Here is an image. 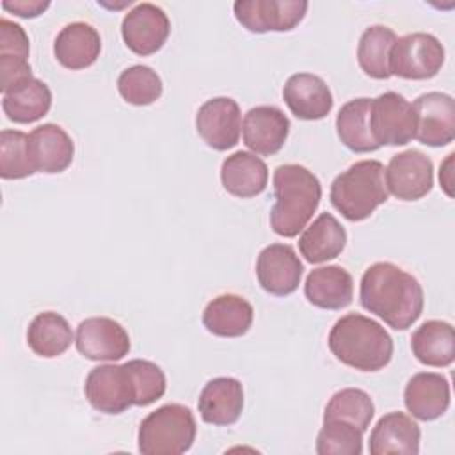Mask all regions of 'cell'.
Segmentation results:
<instances>
[{"mask_svg": "<svg viewBox=\"0 0 455 455\" xmlns=\"http://www.w3.org/2000/svg\"><path fill=\"white\" fill-rule=\"evenodd\" d=\"M28 137L36 172L59 174L71 165L75 144L62 126L44 123L34 128Z\"/></svg>", "mask_w": 455, "mask_h": 455, "instance_id": "20", "label": "cell"}, {"mask_svg": "<svg viewBox=\"0 0 455 455\" xmlns=\"http://www.w3.org/2000/svg\"><path fill=\"white\" fill-rule=\"evenodd\" d=\"M347 231L332 213H320L299 238V251L309 263H323L341 254Z\"/></svg>", "mask_w": 455, "mask_h": 455, "instance_id": "27", "label": "cell"}, {"mask_svg": "<svg viewBox=\"0 0 455 455\" xmlns=\"http://www.w3.org/2000/svg\"><path fill=\"white\" fill-rule=\"evenodd\" d=\"M318 455H361L363 430L343 419H323L316 435Z\"/></svg>", "mask_w": 455, "mask_h": 455, "instance_id": "35", "label": "cell"}, {"mask_svg": "<svg viewBox=\"0 0 455 455\" xmlns=\"http://www.w3.org/2000/svg\"><path fill=\"white\" fill-rule=\"evenodd\" d=\"M36 172L30 137L20 130L0 132V176L4 180H21Z\"/></svg>", "mask_w": 455, "mask_h": 455, "instance_id": "32", "label": "cell"}, {"mask_svg": "<svg viewBox=\"0 0 455 455\" xmlns=\"http://www.w3.org/2000/svg\"><path fill=\"white\" fill-rule=\"evenodd\" d=\"M290 133L288 116L274 105L252 107L242 123L243 144L254 155H275L286 142Z\"/></svg>", "mask_w": 455, "mask_h": 455, "instance_id": "16", "label": "cell"}, {"mask_svg": "<svg viewBox=\"0 0 455 455\" xmlns=\"http://www.w3.org/2000/svg\"><path fill=\"white\" fill-rule=\"evenodd\" d=\"M197 409L204 423L217 427L236 423L243 409L242 382L235 377H215L208 380L199 395Z\"/></svg>", "mask_w": 455, "mask_h": 455, "instance_id": "18", "label": "cell"}, {"mask_svg": "<svg viewBox=\"0 0 455 455\" xmlns=\"http://www.w3.org/2000/svg\"><path fill=\"white\" fill-rule=\"evenodd\" d=\"M73 341V331L68 320L55 311L39 313L27 329V343L39 357L62 355Z\"/></svg>", "mask_w": 455, "mask_h": 455, "instance_id": "30", "label": "cell"}, {"mask_svg": "<svg viewBox=\"0 0 455 455\" xmlns=\"http://www.w3.org/2000/svg\"><path fill=\"white\" fill-rule=\"evenodd\" d=\"M407 411L421 421L441 418L450 407V382L444 375L419 371L412 375L403 391Z\"/></svg>", "mask_w": 455, "mask_h": 455, "instance_id": "19", "label": "cell"}, {"mask_svg": "<svg viewBox=\"0 0 455 455\" xmlns=\"http://www.w3.org/2000/svg\"><path fill=\"white\" fill-rule=\"evenodd\" d=\"M117 91L126 103L144 107L162 96V80L153 68L135 64L119 75Z\"/></svg>", "mask_w": 455, "mask_h": 455, "instance_id": "34", "label": "cell"}, {"mask_svg": "<svg viewBox=\"0 0 455 455\" xmlns=\"http://www.w3.org/2000/svg\"><path fill=\"white\" fill-rule=\"evenodd\" d=\"M371 98H355L347 101L336 116V132L339 140L354 153H370L380 146L370 130Z\"/></svg>", "mask_w": 455, "mask_h": 455, "instance_id": "29", "label": "cell"}, {"mask_svg": "<svg viewBox=\"0 0 455 455\" xmlns=\"http://www.w3.org/2000/svg\"><path fill=\"white\" fill-rule=\"evenodd\" d=\"M52 107V91L39 78H25L14 84L2 96V110L7 119L28 124L36 123L48 114Z\"/></svg>", "mask_w": 455, "mask_h": 455, "instance_id": "26", "label": "cell"}, {"mask_svg": "<svg viewBox=\"0 0 455 455\" xmlns=\"http://www.w3.org/2000/svg\"><path fill=\"white\" fill-rule=\"evenodd\" d=\"M75 345L91 361H119L130 352V336L114 318L92 316L76 327Z\"/></svg>", "mask_w": 455, "mask_h": 455, "instance_id": "12", "label": "cell"}, {"mask_svg": "<svg viewBox=\"0 0 455 455\" xmlns=\"http://www.w3.org/2000/svg\"><path fill=\"white\" fill-rule=\"evenodd\" d=\"M444 64V46L427 32H412L398 37L389 55V73L405 80H427L435 76Z\"/></svg>", "mask_w": 455, "mask_h": 455, "instance_id": "6", "label": "cell"}, {"mask_svg": "<svg viewBox=\"0 0 455 455\" xmlns=\"http://www.w3.org/2000/svg\"><path fill=\"white\" fill-rule=\"evenodd\" d=\"M87 402L100 412L121 414L135 405V387L126 364H100L85 379Z\"/></svg>", "mask_w": 455, "mask_h": 455, "instance_id": "8", "label": "cell"}, {"mask_svg": "<svg viewBox=\"0 0 455 455\" xmlns=\"http://www.w3.org/2000/svg\"><path fill=\"white\" fill-rule=\"evenodd\" d=\"M332 355L359 371H377L389 364L393 357V339L375 320L348 313L331 329L327 338Z\"/></svg>", "mask_w": 455, "mask_h": 455, "instance_id": "3", "label": "cell"}, {"mask_svg": "<svg viewBox=\"0 0 455 455\" xmlns=\"http://www.w3.org/2000/svg\"><path fill=\"white\" fill-rule=\"evenodd\" d=\"M220 181L235 197H254L267 188L268 167L254 153L235 151L222 162Z\"/></svg>", "mask_w": 455, "mask_h": 455, "instance_id": "25", "label": "cell"}, {"mask_svg": "<svg viewBox=\"0 0 455 455\" xmlns=\"http://www.w3.org/2000/svg\"><path fill=\"white\" fill-rule=\"evenodd\" d=\"M199 137L215 151H226L236 146L242 132V116L238 103L229 96H217L204 101L196 114Z\"/></svg>", "mask_w": 455, "mask_h": 455, "instance_id": "13", "label": "cell"}, {"mask_svg": "<svg viewBox=\"0 0 455 455\" xmlns=\"http://www.w3.org/2000/svg\"><path fill=\"white\" fill-rule=\"evenodd\" d=\"M375 414V405L370 395L357 387H345L336 391L325 405L323 419H343L363 432L370 427Z\"/></svg>", "mask_w": 455, "mask_h": 455, "instance_id": "33", "label": "cell"}, {"mask_svg": "<svg viewBox=\"0 0 455 455\" xmlns=\"http://www.w3.org/2000/svg\"><path fill=\"white\" fill-rule=\"evenodd\" d=\"M274 197L270 228L279 236L293 238L316 212L322 199V185L304 165L284 164L274 171Z\"/></svg>", "mask_w": 455, "mask_h": 455, "instance_id": "2", "label": "cell"}, {"mask_svg": "<svg viewBox=\"0 0 455 455\" xmlns=\"http://www.w3.org/2000/svg\"><path fill=\"white\" fill-rule=\"evenodd\" d=\"M416 133L421 144L441 148L455 139V101L446 92H425L412 103Z\"/></svg>", "mask_w": 455, "mask_h": 455, "instance_id": "11", "label": "cell"}, {"mask_svg": "<svg viewBox=\"0 0 455 455\" xmlns=\"http://www.w3.org/2000/svg\"><path fill=\"white\" fill-rule=\"evenodd\" d=\"M124 364L132 373V380L135 387V405L146 407L164 396L167 382L158 364L146 359H132Z\"/></svg>", "mask_w": 455, "mask_h": 455, "instance_id": "36", "label": "cell"}, {"mask_svg": "<svg viewBox=\"0 0 455 455\" xmlns=\"http://www.w3.org/2000/svg\"><path fill=\"white\" fill-rule=\"evenodd\" d=\"M414 357L434 368L450 366L455 359V334L451 323L444 320H427L411 336Z\"/></svg>", "mask_w": 455, "mask_h": 455, "instance_id": "28", "label": "cell"}, {"mask_svg": "<svg viewBox=\"0 0 455 455\" xmlns=\"http://www.w3.org/2000/svg\"><path fill=\"white\" fill-rule=\"evenodd\" d=\"M384 180L387 192H391L396 199L418 201L432 190V160L418 149H405L391 156L384 171Z\"/></svg>", "mask_w": 455, "mask_h": 455, "instance_id": "10", "label": "cell"}, {"mask_svg": "<svg viewBox=\"0 0 455 455\" xmlns=\"http://www.w3.org/2000/svg\"><path fill=\"white\" fill-rule=\"evenodd\" d=\"M361 306L382 318L395 331L409 329L423 313V288L419 281L389 261L370 265L359 286Z\"/></svg>", "mask_w": 455, "mask_h": 455, "instance_id": "1", "label": "cell"}, {"mask_svg": "<svg viewBox=\"0 0 455 455\" xmlns=\"http://www.w3.org/2000/svg\"><path fill=\"white\" fill-rule=\"evenodd\" d=\"M370 130L379 146H405L416 133L412 103L395 91L373 98L370 108Z\"/></svg>", "mask_w": 455, "mask_h": 455, "instance_id": "7", "label": "cell"}, {"mask_svg": "<svg viewBox=\"0 0 455 455\" xmlns=\"http://www.w3.org/2000/svg\"><path fill=\"white\" fill-rule=\"evenodd\" d=\"M196 418L181 403H165L149 412L139 427L137 441L142 455H180L196 439Z\"/></svg>", "mask_w": 455, "mask_h": 455, "instance_id": "5", "label": "cell"}, {"mask_svg": "<svg viewBox=\"0 0 455 455\" xmlns=\"http://www.w3.org/2000/svg\"><path fill=\"white\" fill-rule=\"evenodd\" d=\"M30 41L25 28L7 18L0 20V57L28 60Z\"/></svg>", "mask_w": 455, "mask_h": 455, "instance_id": "37", "label": "cell"}, {"mask_svg": "<svg viewBox=\"0 0 455 455\" xmlns=\"http://www.w3.org/2000/svg\"><path fill=\"white\" fill-rule=\"evenodd\" d=\"M254 320L249 300L235 293H222L210 300L203 311V325L208 332L220 338L243 336Z\"/></svg>", "mask_w": 455, "mask_h": 455, "instance_id": "24", "label": "cell"}, {"mask_svg": "<svg viewBox=\"0 0 455 455\" xmlns=\"http://www.w3.org/2000/svg\"><path fill=\"white\" fill-rule=\"evenodd\" d=\"M101 52L98 30L85 21L68 23L55 37L53 53L59 64L68 69H85L96 62Z\"/></svg>", "mask_w": 455, "mask_h": 455, "instance_id": "21", "label": "cell"}, {"mask_svg": "<svg viewBox=\"0 0 455 455\" xmlns=\"http://www.w3.org/2000/svg\"><path fill=\"white\" fill-rule=\"evenodd\" d=\"M306 0H238L233 4L235 16L249 32H288L306 16Z\"/></svg>", "mask_w": 455, "mask_h": 455, "instance_id": "9", "label": "cell"}, {"mask_svg": "<svg viewBox=\"0 0 455 455\" xmlns=\"http://www.w3.org/2000/svg\"><path fill=\"white\" fill-rule=\"evenodd\" d=\"M2 7H4V11H9L21 18H36L50 7V2H46V0L44 2L43 0H14V2H4Z\"/></svg>", "mask_w": 455, "mask_h": 455, "instance_id": "38", "label": "cell"}, {"mask_svg": "<svg viewBox=\"0 0 455 455\" xmlns=\"http://www.w3.org/2000/svg\"><path fill=\"white\" fill-rule=\"evenodd\" d=\"M453 153H450L448 155V158L443 162V165H441V171H439V183H441V187L444 188V192H446V196H453V192H451V185H453V181H451V162H453Z\"/></svg>", "mask_w": 455, "mask_h": 455, "instance_id": "39", "label": "cell"}, {"mask_svg": "<svg viewBox=\"0 0 455 455\" xmlns=\"http://www.w3.org/2000/svg\"><path fill=\"white\" fill-rule=\"evenodd\" d=\"M171 21L164 9L155 4L142 2L128 11L121 23L124 44L137 55H151L167 41Z\"/></svg>", "mask_w": 455, "mask_h": 455, "instance_id": "14", "label": "cell"}, {"mask_svg": "<svg viewBox=\"0 0 455 455\" xmlns=\"http://www.w3.org/2000/svg\"><path fill=\"white\" fill-rule=\"evenodd\" d=\"M304 295L320 309H343L354 297L352 275L339 265L318 267L306 277Z\"/></svg>", "mask_w": 455, "mask_h": 455, "instance_id": "22", "label": "cell"}, {"mask_svg": "<svg viewBox=\"0 0 455 455\" xmlns=\"http://www.w3.org/2000/svg\"><path fill=\"white\" fill-rule=\"evenodd\" d=\"M304 267L288 243L267 245L256 259V277L259 286L275 297L293 293L302 279Z\"/></svg>", "mask_w": 455, "mask_h": 455, "instance_id": "15", "label": "cell"}, {"mask_svg": "<svg viewBox=\"0 0 455 455\" xmlns=\"http://www.w3.org/2000/svg\"><path fill=\"white\" fill-rule=\"evenodd\" d=\"M283 98L290 112L302 121L323 119L334 105L329 85L313 73L291 75L283 87Z\"/></svg>", "mask_w": 455, "mask_h": 455, "instance_id": "17", "label": "cell"}, {"mask_svg": "<svg viewBox=\"0 0 455 455\" xmlns=\"http://www.w3.org/2000/svg\"><path fill=\"white\" fill-rule=\"evenodd\" d=\"M421 430L412 418L395 411L384 414L370 434V453L371 455H387V453H403L416 455L419 451Z\"/></svg>", "mask_w": 455, "mask_h": 455, "instance_id": "23", "label": "cell"}, {"mask_svg": "<svg viewBox=\"0 0 455 455\" xmlns=\"http://www.w3.org/2000/svg\"><path fill=\"white\" fill-rule=\"evenodd\" d=\"M384 165L379 160H361L338 174L331 183L332 206L352 222L368 219L387 201Z\"/></svg>", "mask_w": 455, "mask_h": 455, "instance_id": "4", "label": "cell"}, {"mask_svg": "<svg viewBox=\"0 0 455 455\" xmlns=\"http://www.w3.org/2000/svg\"><path fill=\"white\" fill-rule=\"evenodd\" d=\"M396 39L395 30L386 25H371L363 32L357 44V62L368 76L375 80L391 76L389 55Z\"/></svg>", "mask_w": 455, "mask_h": 455, "instance_id": "31", "label": "cell"}]
</instances>
